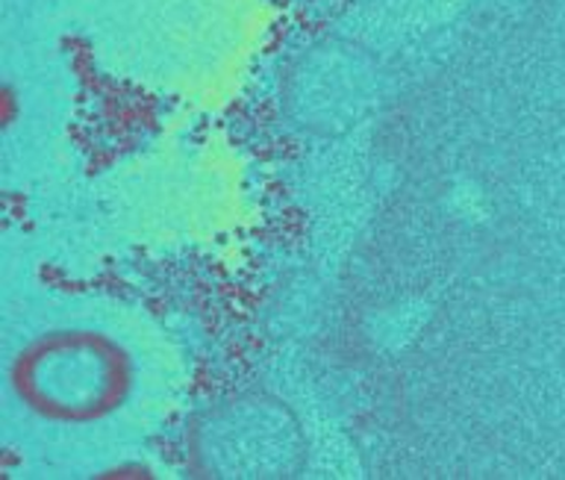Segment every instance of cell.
I'll return each mask as SVG.
<instances>
[{
    "mask_svg": "<svg viewBox=\"0 0 565 480\" xmlns=\"http://www.w3.org/2000/svg\"><path fill=\"white\" fill-rule=\"evenodd\" d=\"M136 381L130 351L92 328L47 330L9 365V390L21 407L56 425H92L127 404Z\"/></svg>",
    "mask_w": 565,
    "mask_h": 480,
    "instance_id": "6da1fadb",
    "label": "cell"
}]
</instances>
